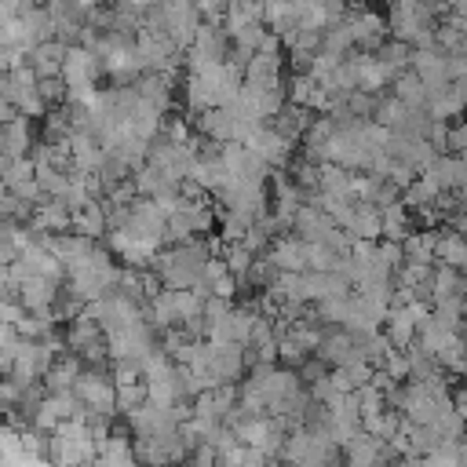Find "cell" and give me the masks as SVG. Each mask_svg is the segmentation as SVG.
Wrapping results in <instances>:
<instances>
[{"mask_svg":"<svg viewBox=\"0 0 467 467\" xmlns=\"http://www.w3.org/2000/svg\"><path fill=\"white\" fill-rule=\"evenodd\" d=\"M73 390H77V398H80L88 409L120 416V412H117V383H113L109 372H102V368H84Z\"/></svg>","mask_w":467,"mask_h":467,"instance_id":"cell-1","label":"cell"},{"mask_svg":"<svg viewBox=\"0 0 467 467\" xmlns=\"http://www.w3.org/2000/svg\"><path fill=\"white\" fill-rule=\"evenodd\" d=\"M244 146L248 150H255L270 168H288V161H292V142L266 120V124H259L248 139H244Z\"/></svg>","mask_w":467,"mask_h":467,"instance_id":"cell-2","label":"cell"},{"mask_svg":"<svg viewBox=\"0 0 467 467\" xmlns=\"http://www.w3.org/2000/svg\"><path fill=\"white\" fill-rule=\"evenodd\" d=\"M99 69H102V58H99L91 47L73 44V47H69V55H66L62 77H66V84H69V88H73V84H95Z\"/></svg>","mask_w":467,"mask_h":467,"instance_id":"cell-3","label":"cell"},{"mask_svg":"<svg viewBox=\"0 0 467 467\" xmlns=\"http://www.w3.org/2000/svg\"><path fill=\"white\" fill-rule=\"evenodd\" d=\"M332 226H339V223H336L325 208H317V204H310V201H306V204L296 212V219H292V234L303 237V241H325Z\"/></svg>","mask_w":467,"mask_h":467,"instance_id":"cell-4","label":"cell"},{"mask_svg":"<svg viewBox=\"0 0 467 467\" xmlns=\"http://www.w3.org/2000/svg\"><path fill=\"white\" fill-rule=\"evenodd\" d=\"M58 292H62V285L51 281V277H40V274H36V277H26V281L18 285V299L26 303V310H36V314L55 310Z\"/></svg>","mask_w":467,"mask_h":467,"instance_id":"cell-5","label":"cell"},{"mask_svg":"<svg viewBox=\"0 0 467 467\" xmlns=\"http://www.w3.org/2000/svg\"><path fill=\"white\" fill-rule=\"evenodd\" d=\"M285 274H303L310 263H306V241L303 237H296V234H281L274 244H270V252H266Z\"/></svg>","mask_w":467,"mask_h":467,"instance_id":"cell-6","label":"cell"},{"mask_svg":"<svg viewBox=\"0 0 467 467\" xmlns=\"http://www.w3.org/2000/svg\"><path fill=\"white\" fill-rule=\"evenodd\" d=\"M394 69L376 55V51H368V55H358V88L361 91H372V95H379L383 88H390L394 84Z\"/></svg>","mask_w":467,"mask_h":467,"instance_id":"cell-7","label":"cell"},{"mask_svg":"<svg viewBox=\"0 0 467 467\" xmlns=\"http://www.w3.org/2000/svg\"><path fill=\"white\" fill-rule=\"evenodd\" d=\"M314 117H317L314 109H306V106H299V102H285V109H281L277 117H270V124L296 146V142H303V135H306V128H310Z\"/></svg>","mask_w":467,"mask_h":467,"instance_id":"cell-8","label":"cell"},{"mask_svg":"<svg viewBox=\"0 0 467 467\" xmlns=\"http://www.w3.org/2000/svg\"><path fill=\"white\" fill-rule=\"evenodd\" d=\"M0 146H4V157H29L33 146H36L33 117H18V120L4 124V131H0Z\"/></svg>","mask_w":467,"mask_h":467,"instance_id":"cell-9","label":"cell"},{"mask_svg":"<svg viewBox=\"0 0 467 467\" xmlns=\"http://www.w3.org/2000/svg\"><path fill=\"white\" fill-rule=\"evenodd\" d=\"M73 230H77V234H84V237H91V241H99L102 234H109V215H106V201L91 197L88 204H80V208L73 212Z\"/></svg>","mask_w":467,"mask_h":467,"instance_id":"cell-10","label":"cell"},{"mask_svg":"<svg viewBox=\"0 0 467 467\" xmlns=\"http://www.w3.org/2000/svg\"><path fill=\"white\" fill-rule=\"evenodd\" d=\"M347 230H350L354 241H383V208L358 201V208H354Z\"/></svg>","mask_w":467,"mask_h":467,"instance_id":"cell-11","label":"cell"},{"mask_svg":"<svg viewBox=\"0 0 467 467\" xmlns=\"http://www.w3.org/2000/svg\"><path fill=\"white\" fill-rule=\"evenodd\" d=\"M394 95L405 102V106H412V109H427L431 106V91H427V80L409 66V69H401L398 77H394Z\"/></svg>","mask_w":467,"mask_h":467,"instance_id":"cell-12","label":"cell"},{"mask_svg":"<svg viewBox=\"0 0 467 467\" xmlns=\"http://www.w3.org/2000/svg\"><path fill=\"white\" fill-rule=\"evenodd\" d=\"M383 332L390 336V343L394 347H412L416 343V332H420V321H416V314L409 310V306H390V314H387V321H383Z\"/></svg>","mask_w":467,"mask_h":467,"instance_id":"cell-13","label":"cell"},{"mask_svg":"<svg viewBox=\"0 0 467 467\" xmlns=\"http://www.w3.org/2000/svg\"><path fill=\"white\" fill-rule=\"evenodd\" d=\"M350 29H354V44L361 47H379L383 44V33L390 29L376 11H350Z\"/></svg>","mask_w":467,"mask_h":467,"instance_id":"cell-14","label":"cell"},{"mask_svg":"<svg viewBox=\"0 0 467 467\" xmlns=\"http://www.w3.org/2000/svg\"><path fill=\"white\" fill-rule=\"evenodd\" d=\"M259 22H266V0H230L223 26H226L230 36H234V33H241V29H248V26H259Z\"/></svg>","mask_w":467,"mask_h":467,"instance_id":"cell-15","label":"cell"},{"mask_svg":"<svg viewBox=\"0 0 467 467\" xmlns=\"http://www.w3.org/2000/svg\"><path fill=\"white\" fill-rule=\"evenodd\" d=\"M438 263L467 274V234H460L456 226L438 230Z\"/></svg>","mask_w":467,"mask_h":467,"instance_id":"cell-16","label":"cell"},{"mask_svg":"<svg viewBox=\"0 0 467 467\" xmlns=\"http://www.w3.org/2000/svg\"><path fill=\"white\" fill-rule=\"evenodd\" d=\"M412 44H405V40H398V36H390V40H383L379 47H376V55L394 69V73H401V69H409L412 66Z\"/></svg>","mask_w":467,"mask_h":467,"instance_id":"cell-17","label":"cell"},{"mask_svg":"<svg viewBox=\"0 0 467 467\" xmlns=\"http://www.w3.org/2000/svg\"><path fill=\"white\" fill-rule=\"evenodd\" d=\"M146 401H150V387H146V379H142V383L117 387V412H120V416H128V412L142 409Z\"/></svg>","mask_w":467,"mask_h":467,"instance_id":"cell-18","label":"cell"},{"mask_svg":"<svg viewBox=\"0 0 467 467\" xmlns=\"http://www.w3.org/2000/svg\"><path fill=\"white\" fill-rule=\"evenodd\" d=\"M36 91H40V99L47 102V109L69 102V84H66V77H40V80H36Z\"/></svg>","mask_w":467,"mask_h":467,"instance_id":"cell-19","label":"cell"},{"mask_svg":"<svg viewBox=\"0 0 467 467\" xmlns=\"http://www.w3.org/2000/svg\"><path fill=\"white\" fill-rule=\"evenodd\" d=\"M226 263H230V270L237 274V277H244L248 270H252V263H255V252H248L244 248V241H234V244H223V252H219Z\"/></svg>","mask_w":467,"mask_h":467,"instance_id":"cell-20","label":"cell"},{"mask_svg":"<svg viewBox=\"0 0 467 467\" xmlns=\"http://www.w3.org/2000/svg\"><path fill=\"white\" fill-rule=\"evenodd\" d=\"M445 153H467V117L449 124V150Z\"/></svg>","mask_w":467,"mask_h":467,"instance_id":"cell-21","label":"cell"},{"mask_svg":"<svg viewBox=\"0 0 467 467\" xmlns=\"http://www.w3.org/2000/svg\"><path fill=\"white\" fill-rule=\"evenodd\" d=\"M452 7V15H467V0H445Z\"/></svg>","mask_w":467,"mask_h":467,"instance_id":"cell-22","label":"cell"},{"mask_svg":"<svg viewBox=\"0 0 467 467\" xmlns=\"http://www.w3.org/2000/svg\"><path fill=\"white\" fill-rule=\"evenodd\" d=\"M460 157H463V175H467V153H460ZM463 186H467V182H463Z\"/></svg>","mask_w":467,"mask_h":467,"instance_id":"cell-23","label":"cell"}]
</instances>
